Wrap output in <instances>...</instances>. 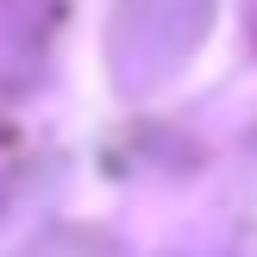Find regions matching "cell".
<instances>
[]
</instances>
